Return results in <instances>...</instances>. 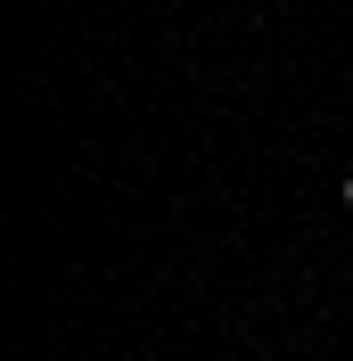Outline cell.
<instances>
[{
  "mask_svg": "<svg viewBox=\"0 0 353 361\" xmlns=\"http://www.w3.org/2000/svg\"><path fill=\"white\" fill-rule=\"evenodd\" d=\"M345 214H353V173H345Z\"/></svg>",
  "mask_w": 353,
  "mask_h": 361,
  "instance_id": "cell-1",
  "label": "cell"
}]
</instances>
